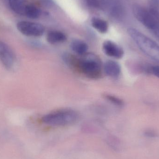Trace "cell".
I'll return each mask as SVG.
<instances>
[{
    "label": "cell",
    "instance_id": "cell-14",
    "mask_svg": "<svg viewBox=\"0 0 159 159\" xmlns=\"http://www.w3.org/2000/svg\"><path fill=\"white\" fill-rule=\"evenodd\" d=\"M105 98L110 102L116 105L120 106L123 105V101L121 99H119L116 96L110 95V94H107V95H105Z\"/></svg>",
    "mask_w": 159,
    "mask_h": 159
},
{
    "label": "cell",
    "instance_id": "cell-19",
    "mask_svg": "<svg viewBox=\"0 0 159 159\" xmlns=\"http://www.w3.org/2000/svg\"><path fill=\"white\" fill-rule=\"evenodd\" d=\"M145 134L147 136H148V137H154V136H156L155 133L151 131H148L146 132Z\"/></svg>",
    "mask_w": 159,
    "mask_h": 159
},
{
    "label": "cell",
    "instance_id": "cell-12",
    "mask_svg": "<svg viewBox=\"0 0 159 159\" xmlns=\"http://www.w3.org/2000/svg\"><path fill=\"white\" fill-rule=\"evenodd\" d=\"M91 24L93 28L101 33H105L108 30L107 22L102 19L93 18L91 20Z\"/></svg>",
    "mask_w": 159,
    "mask_h": 159
},
{
    "label": "cell",
    "instance_id": "cell-1",
    "mask_svg": "<svg viewBox=\"0 0 159 159\" xmlns=\"http://www.w3.org/2000/svg\"><path fill=\"white\" fill-rule=\"evenodd\" d=\"M135 18L159 40V13L138 4L133 7Z\"/></svg>",
    "mask_w": 159,
    "mask_h": 159
},
{
    "label": "cell",
    "instance_id": "cell-18",
    "mask_svg": "<svg viewBox=\"0 0 159 159\" xmlns=\"http://www.w3.org/2000/svg\"><path fill=\"white\" fill-rule=\"evenodd\" d=\"M44 4L47 6H53L54 5V2L53 0H41Z\"/></svg>",
    "mask_w": 159,
    "mask_h": 159
},
{
    "label": "cell",
    "instance_id": "cell-8",
    "mask_svg": "<svg viewBox=\"0 0 159 159\" xmlns=\"http://www.w3.org/2000/svg\"><path fill=\"white\" fill-rule=\"evenodd\" d=\"M104 70L107 75L112 77H118L121 72L120 65L117 62L114 61H106L104 65Z\"/></svg>",
    "mask_w": 159,
    "mask_h": 159
},
{
    "label": "cell",
    "instance_id": "cell-15",
    "mask_svg": "<svg viewBox=\"0 0 159 159\" xmlns=\"http://www.w3.org/2000/svg\"><path fill=\"white\" fill-rule=\"evenodd\" d=\"M148 8L159 13V0H149Z\"/></svg>",
    "mask_w": 159,
    "mask_h": 159
},
{
    "label": "cell",
    "instance_id": "cell-13",
    "mask_svg": "<svg viewBox=\"0 0 159 159\" xmlns=\"http://www.w3.org/2000/svg\"><path fill=\"white\" fill-rule=\"evenodd\" d=\"M23 15L29 18L36 19L41 16V11L35 6L33 5H26Z\"/></svg>",
    "mask_w": 159,
    "mask_h": 159
},
{
    "label": "cell",
    "instance_id": "cell-9",
    "mask_svg": "<svg viewBox=\"0 0 159 159\" xmlns=\"http://www.w3.org/2000/svg\"><path fill=\"white\" fill-rule=\"evenodd\" d=\"M46 38L49 43L55 44L65 42L67 36L64 33L60 31L51 30L48 33Z\"/></svg>",
    "mask_w": 159,
    "mask_h": 159
},
{
    "label": "cell",
    "instance_id": "cell-5",
    "mask_svg": "<svg viewBox=\"0 0 159 159\" xmlns=\"http://www.w3.org/2000/svg\"><path fill=\"white\" fill-rule=\"evenodd\" d=\"M18 30L23 35L32 37H39L43 34L45 28L43 25L31 21H19L17 23Z\"/></svg>",
    "mask_w": 159,
    "mask_h": 159
},
{
    "label": "cell",
    "instance_id": "cell-10",
    "mask_svg": "<svg viewBox=\"0 0 159 159\" xmlns=\"http://www.w3.org/2000/svg\"><path fill=\"white\" fill-rule=\"evenodd\" d=\"M70 48L75 53L82 56L87 53L88 49V45L84 41L75 39L71 43Z\"/></svg>",
    "mask_w": 159,
    "mask_h": 159
},
{
    "label": "cell",
    "instance_id": "cell-6",
    "mask_svg": "<svg viewBox=\"0 0 159 159\" xmlns=\"http://www.w3.org/2000/svg\"><path fill=\"white\" fill-rule=\"evenodd\" d=\"M14 52L4 42L0 41V61L7 69H11L15 61Z\"/></svg>",
    "mask_w": 159,
    "mask_h": 159
},
{
    "label": "cell",
    "instance_id": "cell-17",
    "mask_svg": "<svg viewBox=\"0 0 159 159\" xmlns=\"http://www.w3.org/2000/svg\"><path fill=\"white\" fill-rule=\"evenodd\" d=\"M151 72L154 75L159 78V66H154L151 68Z\"/></svg>",
    "mask_w": 159,
    "mask_h": 159
},
{
    "label": "cell",
    "instance_id": "cell-4",
    "mask_svg": "<svg viewBox=\"0 0 159 159\" xmlns=\"http://www.w3.org/2000/svg\"><path fill=\"white\" fill-rule=\"evenodd\" d=\"M77 67L90 79H98L102 76V63L99 58L93 54H87L78 60Z\"/></svg>",
    "mask_w": 159,
    "mask_h": 159
},
{
    "label": "cell",
    "instance_id": "cell-11",
    "mask_svg": "<svg viewBox=\"0 0 159 159\" xmlns=\"http://www.w3.org/2000/svg\"><path fill=\"white\" fill-rule=\"evenodd\" d=\"M8 2L10 8L16 14L24 15L26 0H8Z\"/></svg>",
    "mask_w": 159,
    "mask_h": 159
},
{
    "label": "cell",
    "instance_id": "cell-7",
    "mask_svg": "<svg viewBox=\"0 0 159 159\" xmlns=\"http://www.w3.org/2000/svg\"><path fill=\"white\" fill-rule=\"evenodd\" d=\"M102 49L106 55L115 58H121L124 55L122 48L110 41H106L104 43Z\"/></svg>",
    "mask_w": 159,
    "mask_h": 159
},
{
    "label": "cell",
    "instance_id": "cell-3",
    "mask_svg": "<svg viewBox=\"0 0 159 159\" xmlns=\"http://www.w3.org/2000/svg\"><path fill=\"white\" fill-rule=\"evenodd\" d=\"M78 115L75 111L70 109L57 110L47 114L42 118L45 124L53 126H64L75 123Z\"/></svg>",
    "mask_w": 159,
    "mask_h": 159
},
{
    "label": "cell",
    "instance_id": "cell-2",
    "mask_svg": "<svg viewBox=\"0 0 159 159\" xmlns=\"http://www.w3.org/2000/svg\"><path fill=\"white\" fill-rule=\"evenodd\" d=\"M128 33L141 51L159 62V45L136 29L130 28Z\"/></svg>",
    "mask_w": 159,
    "mask_h": 159
},
{
    "label": "cell",
    "instance_id": "cell-16",
    "mask_svg": "<svg viewBox=\"0 0 159 159\" xmlns=\"http://www.w3.org/2000/svg\"><path fill=\"white\" fill-rule=\"evenodd\" d=\"M107 141L108 145L112 148L114 149H118L120 143L118 139H115V138L114 139V138H109V139H107Z\"/></svg>",
    "mask_w": 159,
    "mask_h": 159
}]
</instances>
